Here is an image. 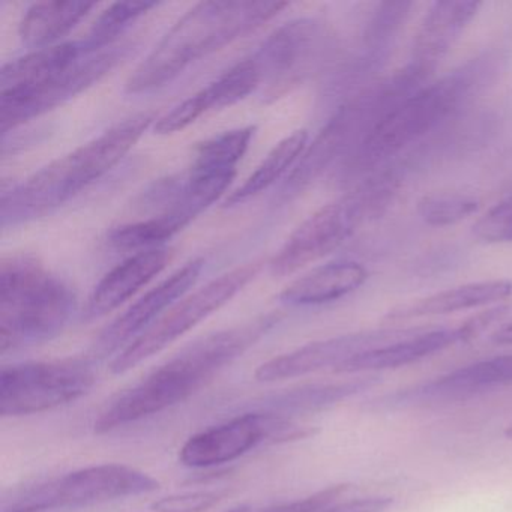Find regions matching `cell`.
Here are the masks:
<instances>
[{"label": "cell", "instance_id": "ba28073f", "mask_svg": "<svg viewBox=\"0 0 512 512\" xmlns=\"http://www.w3.org/2000/svg\"><path fill=\"white\" fill-rule=\"evenodd\" d=\"M95 380L88 356L8 365L0 373V415L19 418L58 409L88 394Z\"/></svg>", "mask_w": 512, "mask_h": 512}, {"label": "cell", "instance_id": "e0dca14e", "mask_svg": "<svg viewBox=\"0 0 512 512\" xmlns=\"http://www.w3.org/2000/svg\"><path fill=\"white\" fill-rule=\"evenodd\" d=\"M512 385V353L458 368L424 385L391 395L389 407L425 406L464 400L491 389Z\"/></svg>", "mask_w": 512, "mask_h": 512}, {"label": "cell", "instance_id": "cb8c5ba5", "mask_svg": "<svg viewBox=\"0 0 512 512\" xmlns=\"http://www.w3.org/2000/svg\"><path fill=\"white\" fill-rule=\"evenodd\" d=\"M88 55L82 41L56 44L47 49L35 50L22 58L8 62L0 71V94L2 92L26 91L43 85L62 71L68 70L80 58ZM94 55V53H92Z\"/></svg>", "mask_w": 512, "mask_h": 512}, {"label": "cell", "instance_id": "d4e9b609", "mask_svg": "<svg viewBox=\"0 0 512 512\" xmlns=\"http://www.w3.org/2000/svg\"><path fill=\"white\" fill-rule=\"evenodd\" d=\"M94 8L95 4L85 2H38L20 22V40L29 49L56 46V41L70 34Z\"/></svg>", "mask_w": 512, "mask_h": 512}, {"label": "cell", "instance_id": "6da1fadb", "mask_svg": "<svg viewBox=\"0 0 512 512\" xmlns=\"http://www.w3.org/2000/svg\"><path fill=\"white\" fill-rule=\"evenodd\" d=\"M278 322V314H266L188 344L107 404L94 422L95 433H112L187 400L262 340Z\"/></svg>", "mask_w": 512, "mask_h": 512}, {"label": "cell", "instance_id": "44dd1931", "mask_svg": "<svg viewBox=\"0 0 512 512\" xmlns=\"http://www.w3.org/2000/svg\"><path fill=\"white\" fill-rule=\"evenodd\" d=\"M377 383H379V377L376 374H367V376L344 380V382L313 383V385L284 389L263 398L253 410L293 421L296 416L313 415L337 406L373 388Z\"/></svg>", "mask_w": 512, "mask_h": 512}, {"label": "cell", "instance_id": "7402d4cb", "mask_svg": "<svg viewBox=\"0 0 512 512\" xmlns=\"http://www.w3.org/2000/svg\"><path fill=\"white\" fill-rule=\"evenodd\" d=\"M512 296V283L509 280H485L467 283L416 299L409 304L395 307L385 316L388 322H407L421 317L443 316L473 308L500 304Z\"/></svg>", "mask_w": 512, "mask_h": 512}, {"label": "cell", "instance_id": "4316f807", "mask_svg": "<svg viewBox=\"0 0 512 512\" xmlns=\"http://www.w3.org/2000/svg\"><path fill=\"white\" fill-rule=\"evenodd\" d=\"M308 146V133L305 130H298L295 133L281 140L268 155L260 166L251 173L250 178L236 188L226 200V206L239 205L247 202L251 197L268 190L274 185L298 158L302 157Z\"/></svg>", "mask_w": 512, "mask_h": 512}, {"label": "cell", "instance_id": "2e32d148", "mask_svg": "<svg viewBox=\"0 0 512 512\" xmlns=\"http://www.w3.org/2000/svg\"><path fill=\"white\" fill-rule=\"evenodd\" d=\"M370 95L356 98L341 106L325 127L317 134L310 146H307L298 166L293 169L281 190V200L293 199L316 182L337 158L349 154L353 146L371 124Z\"/></svg>", "mask_w": 512, "mask_h": 512}, {"label": "cell", "instance_id": "484cf974", "mask_svg": "<svg viewBox=\"0 0 512 512\" xmlns=\"http://www.w3.org/2000/svg\"><path fill=\"white\" fill-rule=\"evenodd\" d=\"M254 127L236 128L200 143L187 173L194 176H236V166L244 158Z\"/></svg>", "mask_w": 512, "mask_h": 512}, {"label": "cell", "instance_id": "4fadbf2b", "mask_svg": "<svg viewBox=\"0 0 512 512\" xmlns=\"http://www.w3.org/2000/svg\"><path fill=\"white\" fill-rule=\"evenodd\" d=\"M427 328L428 326H410V328L376 329V331L352 332V334L313 341L292 352L283 353L263 362L257 368L254 377L257 382L272 383L308 376L323 370L335 371L344 362L350 361L361 353L413 337Z\"/></svg>", "mask_w": 512, "mask_h": 512}, {"label": "cell", "instance_id": "8992f818", "mask_svg": "<svg viewBox=\"0 0 512 512\" xmlns=\"http://www.w3.org/2000/svg\"><path fill=\"white\" fill-rule=\"evenodd\" d=\"M158 488V479L136 467L118 463L95 464L14 491L4 500L2 512L89 508L113 500L155 493Z\"/></svg>", "mask_w": 512, "mask_h": 512}, {"label": "cell", "instance_id": "ffe728a7", "mask_svg": "<svg viewBox=\"0 0 512 512\" xmlns=\"http://www.w3.org/2000/svg\"><path fill=\"white\" fill-rule=\"evenodd\" d=\"M170 262V250L152 248L139 251L119 263L97 284L83 311L85 322H94L121 307L133 298L152 278L157 277Z\"/></svg>", "mask_w": 512, "mask_h": 512}, {"label": "cell", "instance_id": "d6a6232c", "mask_svg": "<svg viewBox=\"0 0 512 512\" xmlns=\"http://www.w3.org/2000/svg\"><path fill=\"white\" fill-rule=\"evenodd\" d=\"M394 499L389 496L359 497V499L338 500L319 512H385Z\"/></svg>", "mask_w": 512, "mask_h": 512}, {"label": "cell", "instance_id": "f1b7e54d", "mask_svg": "<svg viewBox=\"0 0 512 512\" xmlns=\"http://www.w3.org/2000/svg\"><path fill=\"white\" fill-rule=\"evenodd\" d=\"M155 2H122L107 8L97 22L92 25L86 40L82 41L83 49L88 55L101 52L112 47L113 41L139 17L157 8Z\"/></svg>", "mask_w": 512, "mask_h": 512}, {"label": "cell", "instance_id": "7c38bea8", "mask_svg": "<svg viewBox=\"0 0 512 512\" xmlns=\"http://www.w3.org/2000/svg\"><path fill=\"white\" fill-rule=\"evenodd\" d=\"M133 47H109L94 55H85L68 70L47 80L43 85L26 91L0 94V130L2 133L16 130L31 119L38 118L61 106L80 92L100 82L116 65L121 64Z\"/></svg>", "mask_w": 512, "mask_h": 512}, {"label": "cell", "instance_id": "ac0fdd59", "mask_svg": "<svg viewBox=\"0 0 512 512\" xmlns=\"http://www.w3.org/2000/svg\"><path fill=\"white\" fill-rule=\"evenodd\" d=\"M263 86L262 74L251 56L233 65L202 91L176 106L172 112L158 119L157 134H175L214 110L226 109L253 94Z\"/></svg>", "mask_w": 512, "mask_h": 512}, {"label": "cell", "instance_id": "8fae6325", "mask_svg": "<svg viewBox=\"0 0 512 512\" xmlns=\"http://www.w3.org/2000/svg\"><path fill=\"white\" fill-rule=\"evenodd\" d=\"M314 433V428L295 421L250 410L191 436L179 451V461L191 469H208L238 460L263 443L305 439Z\"/></svg>", "mask_w": 512, "mask_h": 512}, {"label": "cell", "instance_id": "83f0119b", "mask_svg": "<svg viewBox=\"0 0 512 512\" xmlns=\"http://www.w3.org/2000/svg\"><path fill=\"white\" fill-rule=\"evenodd\" d=\"M181 221L170 214L155 215L145 221L124 224L110 232L109 241L113 247L125 251H145L160 248L161 244L172 239L176 233L184 230Z\"/></svg>", "mask_w": 512, "mask_h": 512}, {"label": "cell", "instance_id": "277c9868", "mask_svg": "<svg viewBox=\"0 0 512 512\" xmlns=\"http://www.w3.org/2000/svg\"><path fill=\"white\" fill-rule=\"evenodd\" d=\"M76 295L40 263L10 257L0 269V352L58 337L76 311Z\"/></svg>", "mask_w": 512, "mask_h": 512}, {"label": "cell", "instance_id": "8d00e7d4", "mask_svg": "<svg viewBox=\"0 0 512 512\" xmlns=\"http://www.w3.org/2000/svg\"><path fill=\"white\" fill-rule=\"evenodd\" d=\"M505 436L512 442V424L509 425V427H506Z\"/></svg>", "mask_w": 512, "mask_h": 512}, {"label": "cell", "instance_id": "1f68e13d", "mask_svg": "<svg viewBox=\"0 0 512 512\" xmlns=\"http://www.w3.org/2000/svg\"><path fill=\"white\" fill-rule=\"evenodd\" d=\"M226 491L221 490H196L184 491V493L169 494L160 497L151 505L154 512H203L217 506L224 497Z\"/></svg>", "mask_w": 512, "mask_h": 512}, {"label": "cell", "instance_id": "7a4b0ae2", "mask_svg": "<svg viewBox=\"0 0 512 512\" xmlns=\"http://www.w3.org/2000/svg\"><path fill=\"white\" fill-rule=\"evenodd\" d=\"M157 119L142 112L113 125L76 151L64 155L2 194V227L19 226L46 217L100 181L134 148Z\"/></svg>", "mask_w": 512, "mask_h": 512}, {"label": "cell", "instance_id": "52a82bcc", "mask_svg": "<svg viewBox=\"0 0 512 512\" xmlns=\"http://www.w3.org/2000/svg\"><path fill=\"white\" fill-rule=\"evenodd\" d=\"M388 193L386 184L367 185L314 212L272 257L269 262L271 274L287 277L334 253L364 223L368 214L377 211Z\"/></svg>", "mask_w": 512, "mask_h": 512}, {"label": "cell", "instance_id": "e575fe53", "mask_svg": "<svg viewBox=\"0 0 512 512\" xmlns=\"http://www.w3.org/2000/svg\"><path fill=\"white\" fill-rule=\"evenodd\" d=\"M260 512H284L283 508H281V505H275L271 506V508L263 509V511Z\"/></svg>", "mask_w": 512, "mask_h": 512}, {"label": "cell", "instance_id": "603a6c76", "mask_svg": "<svg viewBox=\"0 0 512 512\" xmlns=\"http://www.w3.org/2000/svg\"><path fill=\"white\" fill-rule=\"evenodd\" d=\"M367 280L368 271L362 263L352 260L326 263L290 283L280 293V299L292 307L329 304L356 292Z\"/></svg>", "mask_w": 512, "mask_h": 512}, {"label": "cell", "instance_id": "d590c367", "mask_svg": "<svg viewBox=\"0 0 512 512\" xmlns=\"http://www.w3.org/2000/svg\"><path fill=\"white\" fill-rule=\"evenodd\" d=\"M226 512H250V508L248 506H238V508L229 509Z\"/></svg>", "mask_w": 512, "mask_h": 512}, {"label": "cell", "instance_id": "4dcf8cb0", "mask_svg": "<svg viewBox=\"0 0 512 512\" xmlns=\"http://www.w3.org/2000/svg\"><path fill=\"white\" fill-rule=\"evenodd\" d=\"M473 235L485 244L512 242V196L488 209L475 224Z\"/></svg>", "mask_w": 512, "mask_h": 512}, {"label": "cell", "instance_id": "9c48e42d", "mask_svg": "<svg viewBox=\"0 0 512 512\" xmlns=\"http://www.w3.org/2000/svg\"><path fill=\"white\" fill-rule=\"evenodd\" d=\"M262 263L251 262L238 266L200 287L191 295L173 305L148 331L143 332L127 349L112 359L109 368L113 374H125L157 355L182 335L196 328L200 322L232 301L250 281L259 274Z\"/></svg>", "mask_w": 512, "mask_h": 512}, {"label": "cell", "instance_id": "5bb4252c", "mask_svg": "<svg viewBox=\"0 0 512 512\" xmlns=\"http://www.w3.org/2000/svg\"><path fill=\"white\" fill-rule=\"evenodd\" d=\"M205 268V260L194 259L149 290L139 301L134 302L118 319L113 320L95 340L88 358L92 362L104 361L109 356H118L143 332L148 331L164 311L170 310L179 298L199 281Z\"/></svg>", "mask_w": 512, "mask_h": 512}, {"label": "cell", "instance_id": "9a60e30c", "mask_svg": "<svg viewBox=\"0 0 512 512\" xmlns=\"http://www.w3.org/2000/svg\"><path fill=\"white\" fill-rule=\"evenodd\" d=\"M505 311L506 307L490 308V310L461 323L457 328L428 326L425 331L419 332L413 337L361 353L350 361L344 362L334 373L370 374L376 373V371L406 367L413 362L433 356L434 353L443 352L455 344L472 340L484 329H487L491 323L500 319Z\"/></svg>", "mask_w": 512, "mask_h": 512}, {"label": "cell", "instance_id": "f546056e", "mask_svg": "<svg viewBox=\"0 0 512 512\" xmlns=\"http://www.w3.org/2000/svg\"><path fill=\"white\" fill-rule=\"evenodd\" d=\"M479 200L469 194L436 193L424 196L418 203V214L425 224L449 227L476 214Z\"/></svg>", "mask_w": 512, "mask_h": 512}, {"label": "cell", "instance_id": "5b68a950", "mask_svg": "<svg viewBox=\"0 0 512 512\" xmlns=\"http://www.w3.org/2000/svg\"><path fill=\"white\" fill-rule=\"evenodd\" d=\"M473 71L428 82L380 113L347 155V173H364L430 133L469 94Z\"/></svg>", "mask_w": 512, "mask_h": 512}, {"label": "cell", "instance_id": "836d02e7", "mask_svg": "<svg viewBox=\"0 0 512 512\" xmlns=\"http://www.w3.org/2000/svg\"><path fill=\"white\" fill-rule=\"evenodd\" d=\"M490 340L499 346H512V322L500 326L497 331L491 334Z\"/></svg>", "mask_w": 512, "mask_h": 512}, {"label": "cell", "instance_id": "d6986e66", "mask_svg": "<svg viewBox=\"0 0 512 512\" xmlns=\"http://www.w3.org/2000/svg\"><path fill=\"white\" fill-rule=\"evenodd\" d=\"M481 8L479 2L454 0L431 5L416 34L410 67L430 79L439 62L460 40Z\"/></svg>", "mask_w": 512, "mask_h": 512}, {"label": "cell", "instance_id": "3957f363", "mask_svg": "<svg viewBox=\"0 0 512 512\" xmlns=\"http://www.w3.org/2000/svg\"><path fill=\"white\" fill-rule=\"evenodd\" d=\"M287 7V2H200L134 70L125 92L145 94L167 85L194 62L251 34Z\"/></svg>", "mask_w": 512, "mask_h": 512}, {"label": "cell", "instance_id": "30bf717a", "mask_svg": "<svg viewBox=\"0 0 512 512\" xmlns=\"http://www.w3.org/2000/svg\"><path fill=\"white\" fill-rule=\"evenodd\" d=\"M335 38L325 23L299 19L272 32L251 55L266 85L265 100L278 98L301 85L332 56Z\"/></svg>", "mask_w": 512, "mask_h": 512}]
</instances>
